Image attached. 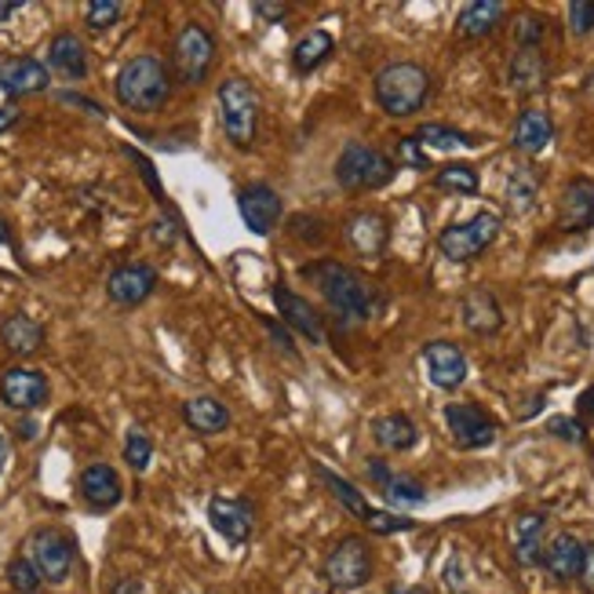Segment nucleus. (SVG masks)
Masks as SVG:
<instances>
[{"instance_id": "nucleus-53", "label": "nucleus", "mask_w": 594, "mask_h": 594, "mask_svg": "<svg viewBox=\"0 0 594 594\" xmlns=\"http://www.w3.org/2000/svg\"><path fill=\"white\" fill-rule=\"evenodd\" d=\"M19 110H15V106H0V136H4V132H11V128H15L19 125Z\"/></svg>"}, {"instance_id": "nucleus-41", "label": "nucleus", "mask_w": 594, "mask_h": 594, "mask_svg": "<svg viewBox=\"0 0 594 594\" xmlns=\"http://www.w3.org/2000/svg\"><path fill=\"white\" fill-rule=\"evenodd\" d=\"M289 234L295 237V241L303 245H325V223H321L317 216H306V212H300V216L289 219Z\"/></svg>"}, {"instance_id": "nucleus-42", "label": "nucleus", "mask_w": 594, "mask_h": 594, "mask_svg": "<svg viewBox=\"0 0 594 594\" xmlns=\"http://www.w3.org/2000/svg\"><path fill=\"white\" fill-rule=\"evenodd\" d=\"M259 325L267 328V336H270V343L284 354V358H292V361H300V347H295V339H292V332H289V325H278L274 317H259Z\"/></svg>"}, {"instance_id": "nucleus-52", "label": "nucleus", "mask_w": 594, "mask_h": 594, "mask_svg": "<svg viewBox=\"0 0 594 594\" xmlns=\"http://www.w3.org/2000/svg\"><path fill=\"white\" fill-rule=\"evenodd\" d=\"M110 594H147V584L136 580V576H125V580H117Z\"/></svg>"}, {"instance_id": "nucleus-59", "label": "nucleus", "mask_w": 594, "mask_h": 594, "mask_svg": "<svg viewBox=\"0 0 594 594\" xmlns=\"http://www.w3.org/2000/svg\"><path fill=\"white\" fill-rule=\"evenodd\" d=\"M390 594H426V591L423 587H395Z\"/></svg>"}, {"instance_id": "nucleus-56", "label": "nucleus", "mask_w": 594, "mask_h": 594, "mask_svg": "<svg viewBox=\"0 0 594 594\" xmlns=\"http://www.w3.org/2000/svg\"><path fill=\"white\" fill-rule=\"evenodd\" d=\"M449 587H453V591H463V565L460 562H449Z\"/></svg>"}, {"instance_id": "nucleus-22", "label": "nucleus", "mask_w": 594, "mask_h": 594, "mask_svg": "<svg viewBox=\"0 0 594 594\" xmlns=\"http://www.w3.org/2000/svg\"><path fill=\"white\" fill-rule=\"evenodd\" d=\"M558 227L584 234L594 227V180H573L558 201Z\"/></svg>"}, {"instance_id": "nucleus-35", "label": "nucleus", "mask_w": 594, "mask_h": 594, "mask_svg": "<svg viewBox=\"0 0 594 594\" xmlns=\"http://www.w3.org/2000/svg\"><path fill=\"white\" fill-rule=\"evenodd\" d=\"M478 186H482V180L471 164H445V169L434 175V190H442V194L474 197L478 194Z\"/></svg>"}, {"instance_id": "nucleus-32", "label": "nucleus", "mask_w": 594, "mask_h": 594, "mask_svg": "<svg viewBox=\"0 0 594 594\" xmlns=\"http://www.w3.org/2000/svg\"><path fill=\"white\" fill-rule=\"evenodd\" d=\"M332 47H336V37L328 30H311L303 33L300 41L292 47V69L295 74H314L321 63L332 58Z\"/></svg>"}, {"instance_id": "nucleus-15", "label": "nucleus", "mask_w": 594, "mask_h": 594, "mask_svg": "<svg viewBox=\"0 0 594 594\" xmlns=\"http://www.w3.org/2000/svg\"><path fill=\"white\" fill-rule=\"evenodd\" d=\"M208 526L219 532L223 540L241 548V543L252 540L256 529V510L241 496H212L208 500Z\"/></svg>"}, {"instance_id": "nucleus-16", "label": "nucleus", "mask_w": 594, "mask_h": 594, "mask_svg": "<svg viewBox=\"0 0 594 594\" xmlns=\"http://www.w3.org/2000/svg\"><path fill=\"white\" fill-rule=\"evenodd\" d=\"M77 489H80V500H85L95 515H106V510H114L125 500V482L110 463H88L77 478Z\"/></svg>"}, {"instance_id": "nucleus-57", "label": "nucleus", "mask_w": 594, "mask_h": 594, "mask_svg": "<svg viewBox=\"0 0 594 594\" xmlns=\"http://www.w3.org/2000/svg\"><path fill=\"white\" fill-rule=\"evenodd\" d=\"M8 456H11V445H8L4 431H0V474H4V467H8Z\"/></svg>"}, {"instance_id": "nucleus-58", "label": "nucleus", "mask_w": 594, "mask_h": 594, "mask_svg": "<svg viewBox=\"0 0 594 594\" xmlns=\"http://www.w3.org/2000/svg\"><path fill=\"white\" fill-rule=\"evenodd\" d=\"M0 245H11V227L4 219H0Z\"/></svg>"}, {"instance_id": "nucleus-20", "label": "nucleus", "mask_w": 594, "mask_h": 594, "mask_svg": "<svg viewBox=\"0 0 594 594\" xmlns=\"http://www.w3.org/2000/svg\"><path fill=\"white\" fill-rule=\"evenodd\" d=\"M343 237L361 259H379L390 245V223L379 216V212H354V216L343 223Z\"/></svg>"}, {"instance_id": "nucleus-5", "label": "nucleus", "mask_w": 594, "mask_h": 594, "mask_svg": "<svg viewBox=\"0 0 594 594\" xmlns=\"http://www.w3.org/2000/svg\"><path fill=\"white\" fill-rule=\"evenodd\" d=\"M398 164L387 158L384 150L365 147V142H347L336 161V183L350 194H372L395 183Z\"/></svg>"}, {"instance_id": "nucleus-14", "label": "nucleus", "mask_w": 594, "mask_h": 594, "mask_svg": "<svg viewBox=\"0 0 594 594\" xmlns=\"http://www.w3.org/2000/svg\"><path fill=\"white\" fill-rule=\"evenodd\" d=\"M153 292H158V270L150 263H121L106 278V295H110V303L125 306V311H136Z\"/></svg>"}, {"instance_id": "nucleus-38", "label": "nucleus", "mask_w": 594, "mask_h": 594, "mask_svg": "<svg viewBox=\"0 0 594 594\" xmlns=\"http://www.w3.org/2000/svg\"><path fill=\"white\" fill-rule=\"evenodd\" d=\"M548 37V19L537 15V11H521L515 19V44L518 47H543Z\"/></svg>"}, {"instance_id": "nucleus-28", "label": "nucleus", "mask_w": 594, "mask_h": 594, "mask_svg": "<svg viewBox=\"0 0 594 594\" xmlns=\"http://www.w3.org/2000/svg\"><path fill=\"white\" fill-rule=\"evenodd\" d=\"M0 343L15 358H30V354H37L44 347V325L33 321L30 314H11L0 321Z\"/></svg>"}, {"instance_id": "nucleus-31", "label": "nucleus", "mask_w": 594, "mask_h": 594, "mask_svg": "<svg viewBox=\"0 0 594 594\" xmlns=\"http://www.w3.org/2000/svg\"><path fill=\"white\" fill-rule=\"evenodd\" d=\"M554 139V121L543 110H526L518 114L515 121V132H510V142H515V150L521 153H540L548 150Z\"/></svg>"}, {"instance_id": "nucleus-24", "label": "nucleus", "mask_w": 594, "mask_h": 594, "mask_svg": "<svg viewBox=\"0 0 594 594\" xmlns=\"http://www.w3.org/2000/svg\"><path fill=\"white\" fill-rule=\"evenodd\" d=\"M507 80L518 95L543 91V85H548V55H543V47H518L510 55Z\"/></svg>"}, {"instance_id": "nucleus-46", "label": "nucleus", "mask_w": 594, "mask_h": 594, "mask_svg": "<svg viewBox=\"0 0 594 594\" xmlns=\"http://www.w3.org/2000/svg\"><path fill=\"white\" fill-rule=\"evenodd\" d=\"M252 11L263 22H270V26H281V22H289V4H278V0H256L252 4Z\"/></svg>"}, {"instance_id": "nucleus-1", "label": "nucleus", "mask_w": 594, "mask_h": 594, "mask_svg": "<svg viewBox=\"0 0 594 594\" xmlns=\"http://www.w3.org/2000/svg\"><path fill=\"white\" fill-rule=\"evenodd\" d=\"M303 278H311L317 284V292L325 295V303L339 317L350 321H368L376 311V292L358 270L336 263V259H317V263L303 267Z\"/></svg>"}, {"instance_id": "nucleus-39", "label": "nucleus", "mask_w": 594, "mask_h": 594, "mask_svg": "<svg viewBox=\"0 0 594 594\" xmlns=\"http://www.w3.org/2000/svg\"><path fill=\"white\" fill-rule=\"evenodd\" d=\"M121 15H125V4H117V0H88L85 4V26L95 33L117 26Z\"/></svg>"}, {"instance_id": "nucleus-60", "label": "nucleus", "mask_w": 594, "mask_h": 594, "mask_svg": "<svg viewBox=\"0 0 594 594\" xmlns=\"http://www.w3.org/2000/svg\"><path fill=\"white\" fill-rule=\"evenodd\" d=\"M33 594H41V591H33Z\"/></svg>"}, {"instance_id": "nucleus-55", "label": "nucleus", "mask_w": 594, "mask_h": 594, "mask_svg": "<svg viewBox=\"0 0 594 594\" xmlns=\"http://www.w3.org/2000/svg\"><path fill=\"white\" fill-rule=\"evenodd\" d=\"M580 580H584L587 587H594V543H587V554H584V576H580Z\"/></svg>"}, {"instance_id": "nucleus-7", "label": "nucleus", "mask_w": 594, "mask_h": 594, "mask_svg": "<svg viewBox=\"0 0 594 594\" xmlns=\"http://www.w3.org/2000/svg\"><path fill=\"white\" fill-rule=\"evenodd\" d=\"M500 227L504 223L496 212H478L474 219L453 223V227L438 234V248H442V256L453 259V263H471V259L489 252L493 241L500 237Z\"/></svg>"}, {"instance_id": "nucleus-45", "label": "nucleus", "mask_w": 594, "mask_h": 594, "mask_svg": "<svg viewBox=\"0 0 594 594\" xmlns=\"http://www.w3.org/2000/svg\"><path fill=\"white\" fill-rule=\"evenodd\" d=\"M569 30H573L576 37H587L594 30V0H573V4H569Z\"/></svg>"}, {"instance_id": "nucleus-2", "label": "nucleus", "mask_w": 594, "mask_h": 594, "mask_svg": "<svg viewBox=\"0 0 594 594\" xmlns=\"http://www.w3.org/2000/svg\"><path fill=\"white\" fill-rule=\"evenodd\" d=\"M114 95L132 114H158L172 99V69L158 55H136L117 69Z\"/></svg>"}, {"instance_id": "nucleus-6", "label": "nucleus", "mask_w": 594, "mask_h": 594, "mask_svg": "<svg viewBox=\"0 0 594 594\" xmlns=\"http://www.w3.org/2000/svg\"><path fill=\"white\" fill-rule=\"evenodd\" d=\"M216 63V37L201 22H186L172 41V77L180 85H205Z\"/></svg>"}, {"instance_id": "nucleus-29", "label": "nucleus", "mask_w": 594, "mask_h": 594, "mask_svg": "<svg viewBox=\"0 0 594 594\" xmlns=\"http://www.w3.org/2000/svg\"><path fill=\"white\" fill-rule=\"evenodd\" d=\"M372 438L387 453H409V449L420 442V426H415L412 415L406 412H387L379 415V420H372Z\"/></svg>"}, {"instance_id": "nucleus-36", "label": "nucleus", "mask_w": 594, "mask_h": 594, "mask_svg": "<svg viewBox=\"0 0 594 594\" xmlns=\"http://www.w3.org/2000/svg\"><path fill=\"white\" fill-rule=\"evenodd\" d=\"M384 496H387L390 504H398V507H420V504H426V489L412 478V474H395V478L387 482Z\"/></svg>"}, {"instance_id": "nucleus-12", "label": "nucleus", "mask_w": 594, "mask_h": 594, "mask_svg": "<svg viewBox=\"0 0 594 594\" xmlns=\"http://www.w3.org/2000/svg\"><path fill=\"white\" fill-rule=\"evenodd\" d=\"M445 426L453 434L456 449H467V453L496 442V420L482 406H467V401L445 406Z\"/></svg>"}, {"instance_id": "nucleus-18", "label": "nucleus", "mask_w": 594, "mask_h": 594, "mask_svg": "<svg viewBox=\"0 0 594 594\" xmlns=\"http://www.w3.org/2000/svg\"><path fill=\"white\" fill-rule=\"evenodd\" d=\"M423 365H426V376H431L434 387L442 390H456L463 387L467 379V354H463L456 343L449 339H431L423 347Z\"/></svg>"}, {"instance_id": "nucleus-50", "label": "nucleus", "mask_w": 594, "mask_h": 594, "mask_svg": "<svg viewBox=\"0 0 594 594\" xmlns=\"http://www.w3.org/2000/svg\"><path fill=\"white\" fill-rule=\"evenodd\" d=\"M576 412H580V420H591L594 423V384L576 398Z\"/></svg>"}, {"instance_id": "nucleus-11", "label": "nucleus", "mask_w": 594, "mask_h": 594, "mask_svg": "<svg viewBox=\"0 0 594 594\" xmlns=\"http://www.w3.org/2000/svg\"><path fill=\"white\" fill-rule=\"evenodd\" d=\"M237 212H241V223L256 237H270L281 223V194L270 183H248L237 190Z\"/></svg>"}, {"instance_id": "nucleus-43", "label": "nucleus", "mask_w": 594, "mask_h": 594, "mask_svg": "<svg viewBox=\"0 0 594 594\" xmlns=\"http://www.w3.org/2000/svg\"><path fill=\"white\" fill-rule=\"evenodd\" d=\"M548 431L554 438H562V442H569V445H584L587 442L584 420H573V415H554V420L548 423Z\"/></svg>"}, {"instance_id": "nucleus-10", "label": "nucleus", "mask_w": 594, "mask_h": 594, "mask_svg": "<svg viewBox=\"0 0 594 594\" xmlns=\"http://www.w3.org/2000/svg\"><path fill=\"white\" fill-rule=\"evenodd\" d=\"M372 576V554H368V540L343 537L336 548L325 554V580L339 591H354L368 584Z\"/></svg>"}, {"instance_id": "nucleus-48", "label": "nucleus", "mask_w": 594, "mask_h": 594, "mask_svg": "<svg viewBox=\"0 0 594 594\" xmlns=\"http://www.w3.org/2000/svg\"><path fill=\"white\" fill-rule=\"evenodd\" d=\"M58 102H66V106H80V110H88L91 117H106L102 106H95L91 99H85V95H74V91H58Z\"/></svg>"}, {"instance_id": "nucleus-49", "label": "nucleus", "mask_w": 594, "mask_h": 594, "mask_svg": "<svg viewBox=\"0 0 594 594\" xmlns=\"http://www.w3.org/2000/svg\"><path fill=\"white\" fill-rule=\"evenodd\" d=\"M365 471H368V478H372V482L379 485V489H387V482L395 478V471H390L384 460H368V463H365Z\"/></svg>"}, {"instance_id": "nucleus-19", "label": "nucleus", "mask_w": 594, "mask_h": 594, "mask_svg": "<svg viewBox=\"0 0 594 594\" xmlns=\"http://www.w3.org/2000/svg\"><path fill=\"white\" fill-rule=\"evenodd\" d=\"M52 85V69L47 63L33 55H19L11 63L0 66V88H4L8 99H26V95H41Z\"/></svg>"}, {"instance_id": "nucleus-3", "label": "nucleus", "mask_w": 594, "mask_h": 594, "mask_svg": "<svg viewBox=\"0 0 594 594\" xmlns=\"http://www.w3.org/2000/svg\"><path fill=\"white\" fill-rule=\"evenodd\" d=\"M372 91L384 114L412 117L431 99V74H426L420 63H390L376 74Z\"/></svg>"}, {"instance_id": "nucleus-54", "label": "nucleus", "mask_w": 594, "mask_h": 594, "mask_svg": "<svg viewBox=\"0 0 594 594\" xmlns=\"http://www.w3.org/2000/svg\"><path fill=\"white\" fill-rule=\"evenodd\" d=\"M22 8H26V0H0V22H8L11 15H19Z\"/></svg>"}, {"instance_id": "nucleus-34", "label": "nucleus", "mask_w": 594, "mask_h": 594, "mask_svg": "<svg viewBox=\"0 0 594 594\" xmlns=\"http://www.w3.org/2000/svg\"><path fill=\"white\" fill-rule=\"evenodd\" d=\"M415 139H420L423 150H442V153H453V150H474L478 147V136H467L460 132V128H449V125H423L412 132Z\"/></svg>"}, {"instance_id": "nucleus-21", "label": "nucleus", "mask_w": 594, "mask_h": 594, "mask_svg": "<svg viewBox=\"0 0 594 594\" xmlns=\"http://www.w3.org/2000/svg\"><path fill=\"white\" fill-rule=\"evenodd\" d=\"M47 69H52L55 77L69 80V85L88 77V52H85V44H80L77 33L63 30L47 41Z\"/></svg>"}, {"instance_id": "nucleus-30", "label": "nucleus", "mask_w": 594, "mask_h": 594, "mask_svg": "<svg viewBox=\"0 0 594 594\" xmlns=\"http://www.w3.org/2000/svg\"><path fill=\"white\" fill-rule=\"evenodd\" d=\"M504 15H507V8L500 4V0H474V4H467L460 11L456 33H460V37H467V41L489 37V33L500 30Z\"/></svg>"}, {"instance_id": "nucleus-23", "label": "nucleus", "mask_w": 594, "mask_h": 594, "mask_svg": "<svg viewBox=\"0 0 594 594\" xmlns=\"http://www.w3.org/2000/svg\"><path fill=\"white\" fill-rule=\"evenodd\" d=\"M584 554L587 543H580L573 532H558L548 543V551H543V569H548L558 584H569V580L584 576Z\"/></svg>"}, {"instance_id": "nucleus-17", "label": "nucleus", "mask_w": 594, "mask_h": 594, "mask_svg": "<svg viewBox=\"0 0 594 594\" xmlns=\"http://www.w3.org/2000/svg\"><path fill=\"white\" fill-rule=\"evenodd\" d=\"M270 295H274V306H278V314L281 321L289 328H295L300 336H306L317 347V343H325V317H321L311 300H303L300 292H292L289 284H274L270 289Z\"/></svg>"}, {"instance_id": "nucleus-26", "label": "nucleus", "mask_w": 594, "mask_h": 594, "mask_svg": "<svg viewBox=\"0 0 594 594\" xmlns=\"http://www.w3.org/2000/svg\"><path fill=\"white\" fill-rule=\"evenodd\" d=\"M183 423L194 434H223L234 423V415H230V409L223 406L219 398L197 395V398H186L183 401Z\"/></svg>"}, {"instance_id": "nucleus-47", "label": "nucleus", "mask_w": 594, "mask_h": 594, "mask_svg": "<svg viewBox=\"0 0 594 594\" xmlns=\"http://www.w3.org/2000/svg\"><path fill=\"white\" fill-rule=\"evenodd\" d=\"M125 153H128V158H132V161H136V169L142 172V180H147V183H150V190H153V197H158V201H164V190H161V183H158V175H153V164H150L147 158H142V153H136L132 147H125Z\"/></svg>"}, {"instance_id": "nucleus-40", "label": "nucleus", "mask_w": 594, "mask_h": 594, "mask_svg": "<svg viewBox=\"0 0 594 594\" xmlns=\"http://www.w3.org/2000/svg\"><path fill=\"white\" fill-rule=\"evenodd\" d=\"M8 584L19 594H33L44 584V576L37 573V565H33L30 558H15V562L8 565Z\"/></svg>"}, {"instance_id": "nucleus-44", "label": "nucleus", "mask_w": 594, "mask_h": 594, "mask_svg": "<svg viewBox=\"0 0 594 594\" xmlns=\"http://www.w3.org/2000/svg\"><path fill=\"white\" fill-rule=\"evenodd\" d=\"M398 161L409 164L412 172H426V169H431V158H426V150L420 147V139H415V136H406V139L398 142Z\"/></svg>"}, {"instance_id": "nucleus-9", "label": "nucleus", "mask_w": 594, "mask_h": 594, "mask_svg": "<svg viewBox=\"0 0 594 594\" xmlns=\"http://www.w3.org/2000/svg\"><path fill=\"white\" fill-rule=\"evenodd\" d=\"M26 558L37 565L44 584H66L69 573H74L77 548H74V540H69L63 529H37L30 537V554Z\"/></svg>"}, {"instance_id": "nucleus-33", "label": "nucleus", "mask_w": 594, "mask_h": 594, "mask_svg": "<svg viewBox=\"0 0 594 594\" xmlns=\"http://www.w3.org/2000/svg\"><path fill=\"white\" fill-rule=\"evenodd\" d=\"M537 194H540V175L529 164H521L507 180V212L510 216H526L537 205Z\"/></svg>"}, {"instance_id": "nucleus-51", "label": "nucleus", "mask_w": 594, "mask_h": 594, "mask_svg": "<svg viewBox=\"0 0 594 594\" xmlns=\"http://www.w3.org/2000/svg\"><path fill=\"white\" fill-rule=\"evenodd\" d=\"M15 434H19V442H33V438L41 434V423H37V420H30V415H22L19 426H15Z\"/></svg>"}, {"instance_id": "nucleus-8", "label": "nucleus", "mask_w": 594, "mask_h": 594, "mask_svg": "<svg viewBox=\"0 0 594 594\" xmlns=\"http://www.w3.org/2000/svg\"><path fill=\"white\" fill-rule=\"evenodd\" d=\"M314 471H317V478L328 485V493L336 496V500L350 510L354 518L361 521V526H368V532H376V537H390V532H409L415 529V521L412 518H401V515H390V510H379V507H368L365 496L354 489V485L347 478H339L336 471H328V467H321V463H314Z\"/></svg>"}, {"instance_id": "nucleus-4", "label": "nucleus", "mask_w": 594, "mask_h": 594, "mask_svg": "<svg viewBox=\"0 0 594 594\" xmlns=\"http://www.w3.org/2000/svg\"><path fill=\"white\" fill-rule=\"evenodd\" d=\"M219 99V125L223 136L234 150H252L259 136V91L252 80L245 77H227L216 91Z\"/></svg>"}, {"instance_id": "nucleus-13", "label": "nucleus", "mask_w": 594, "mask_h": 594, "mask_svg": "<svg viewBox=\"0 0 594 594\" xmlns=\"http://www.w3.org/2000/svg\"><path fill=\"white\" fill-rule=\"evenodd\" d=\"M47 395H52V387H47V376L41 368H8L0 376V401L11 412H37L47 406Z\"/></svg>"}, {"instance_id": "nucleus-25", "label": "nucleus", "mask_w": 594, "mask_h": 594, "mask_svg": "<svg viewBox=\"0 0 594 594\" xmlns=\"http://www.w3.org/2000/svg\"><path fill=\"white\" fill-rule=\"evenodd\" d=\"M463 311V325H467L474 336H496L504 328V311L500 300L489 289H471L460 303Z\"/></svg>"}, {"instance_id": "nucleus-27", "label": "nucleus", "mask_w": 594, "mask_h": 594, "mask_svg": "<svg viewBox=\"0 0 594 594\" xmlns=\"http://www.w3.org/2000/svg\"><path fill=\"white\" fill-rule=\"evenodd\" d=\"M543 529H548V515L540 510H526L515 521V562L521 569L543 565Z\"/></svg>"}, {"instance_id": "nucleus-37", "label": "nucleus", "mask_w": 594, "mask_h": 594, "mask_svg": "<svg viewBox=\"0 0 594 594\" xmlns=\"http://www.w3.org/2000/svg\"><path fill=\"white\" fill-rule=\"evenodd\" d=\"M150 460H153V442H150V434L142 431V426H128V434H125V463L132 467L136 474H142L150 467Z\"/></svg>"}]
</instances>
